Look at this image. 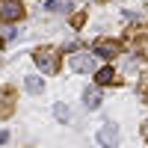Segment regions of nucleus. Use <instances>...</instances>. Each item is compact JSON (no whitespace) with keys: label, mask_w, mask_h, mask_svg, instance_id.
<instances>
[{"label":"nucleus","mask_w":148,"mask_h":148,"mask_svg":"<svg viewBox=\"0 0 148 148\" xmlns=\"http://www.w3.org/2000/svg\"><path fill=\"white\" fill-rule=\"evenodd\" d=\"M68 65L77 71V74H92V71H98V59L92 53H74Z\"/></svg>","instance_id":"f257e3e1"},{"label":"nucleus","mask_w":148,"mask_h":148,"mask_svg":"<svg viewBox=\"0 0 148 148\" xmlns=\"http://www.w3.org/2000/svg\"><path fill=\"white\" fill-rule=\"evenodd\" d=\"M95 53L104 56V59H113V56L119 53V47H116V45H101V42H98V45H95Z\"/></svg>","instance_id":"0eeeda50"},{"label":"nucleus","mask_w":148,"mask_h":148,"mask_svg":"<svg viewBox=\"0 0 148 148\" xmlns=\"http://www.w3.org/2000/svg\"><path fill=\"white\" fill-rule=\"evenodd\" d=\"M53 113H56L59 121H68V119H71V113H68V107H65V104H53Z\"/></svg>","instance_id":"6e6552de"},{"label":"nucleus","mask_w":148,"mask_h":148,"mask_svg":"<svg viewBox=\"0 0 148 148\" xmlns=\"http://www.w3.org/2000/svg\"><path fill=\"white\" fill-rule=\"evenodd\" d=\"M116 133H119L116 125H107L101 133H98V142H101V145H116V142H119V139H116Z\"/></svg>","instance_id":"39448f33"},{"label":"nucleus","mask_w":148,"mask_h":148,"mask_svg":"<svg viewBox=\"0 0 148 148\" xmlns=\"http://www.w3.org/2000/svg\"><path fill=\"white\" fill-rule=\"evenodd\" d=\"M6 142H9V133H6V130H0V145H6Z\"/></svg>","instance_id":"9b49d317"},{"label":"nucleus","mask_w":148,"mask_h":148,"mask_svg":"<svg viewBox=\"0 0 148 148\" xmlns=\"http://www.w3.org/2000/svg\"><path fill=\"white\" fill-rule=\"evenodd\" d=\"M0 18L3 21H18V18H24V6L18 0H0Z\"/></svg>","instance_id":"7ed1b4c3"},{"label":"nucleus","mask_w":148,"mask_h":148,"mask_svg":"<svg viewBox=\"0 0 148 148\" xmlns=\"http://www.w3.org/2000/svg\"><path fill=\"white\" fill-rule=\"evenodd\" d=\"M83 104L89 110H98L101 107V89H83Z\"/></svg>","instance_id":"20e7f679"},{"label":"nucleus","mask_w":148,"mask_h":148,"mask_svg":"<svg viewBox=\"0 0 148 148\" xmlns=\"http://www.w3.org/2000/svg\"><path fill=\"white\" fill-rule=\"evenodd\" d=\"M27 89H30V92H42L45 86H42V80H39V77H27Z\"/></svg>","instance_id":"1a4fd4ad"},{"label":"nucleus","mask_w":148,"mask_h":148,"mask_svg":"<svg viewBox=\"0 0 148 148\" xmlns=\"http://www.w3.org/2000/svg\"><path fill=\"white\" fill-rule=\"evenodd\" d=\"M33 62L39 65V71H42V74H53V71L59 68L56 53H53V51H36V53H33Z\"/></svg>","instance_id":"f03ea898"},{"label":"nucleus","mask_w":148,"mask_h":148,"mask_svg":"<svg viewBox=\"0 0 148 148\" xmlns=\"http://www.w3.org/2000/svg\"><path fill=\"white\" fill-rule=\"evenodd\" d=\"M110 80H113V68H110V65H101V68L95 71V83L98 86H107Z\"/></svg>","instance_id":"423d86ee"},{"label":"nucleus","mask_w":148,"mask_h":148,"mask_svg":"<svg viewBox=\"0 0 148 148\" xmlns=\"http://www.w3.org/2000/svg\"><path fill=\"white\" fill-rule=\"evenodd\" d=\"M47 9L56 12V9H68V6H65V3H59V0H47Z\"/></svg>","instance_id":"9d476101"},{"label":"nucleus","mask_w":148,"mask_h":148,"mask_svg":"<svg viewBox=\"0 0 148 148\" xmlns=\"http://www.w3.org/2000/svg\"><path fill=\"white\" fill-rule=\"evenodd\" d=\"M145 139H148V125H145Z\"/></svg>","instance_id":"f8f14e48"}]
</instances>
